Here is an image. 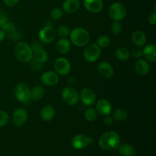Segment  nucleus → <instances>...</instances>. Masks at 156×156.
Listing matches in <instances>:
<instances>
[{"label": "nucleus", "mask_w": 156, "mask_h": 156, "mask_svg": "<svg viewBox=\"0 0 156 156\" xmlns=\"http://www.w3.org/2000/svg\"><path fill=\"white\" fill-rule=\"evenodd\" d=\"M98 145L105 150H114L120 145V137L115 131H108L101 136Z\"/></svg>", "instance_id": "1"}, {"label": "nucleus", "mask_w": 156, "mask_h": 156, "mask_svg": "<svg viewBox=\"0 0 156 156\" xmlns=\"http://www.w3.org/2000/svg\"><path fill=\"white\" fill-rule=\"evenodd\" d=\"M69 38L71 43L78 47H83L88 45L90 41V35L83 27H76L70 31Z\"/></svg>", "instance_id": "2"}, {"label": "nucleus", "mask_w": 156, "mask_h": 156, "mask_svg": "<svg viewBox=\"0 0 156 156\" xmlns=\"http://www.w3.org/2000/svg\"><path fill=\"white\" fill-rule=\"evenodd\" d=\"M15 56L20 62H29L33 59V50L30 45L24 42H18L14 48Z\"/></svg>", "instance_id": "3"}, {"label": "nucleus", "mask_w": 156, "mask_h": 156, "mask_svg": "<svg viewBox=\"0 0 156 156\" xmlns=\"http://www.w3.org/2000/svg\"><path fill=\"white\" fill-rule=\"evenodd\" d=\"M101 54V48L96 44H90L85 46L83 52V57L88 62H94L99 59Z\"/></svg>", "instance_id": "4"}, {"label": "nucleus", "mask_w": 156, "mask_h": 156, "mask_svg": "<svg viewBox=\"0 0 156 156\" xmlns=\"http://www.w3.org/2000/svg\"><path fill=\"white\" fill-rule=\"evenodd\" d=\"M108 15L114 21H120L126 17V9L122 3L114 2L109 7Z\"/></svg>", "instance_id": "5"}, {"label": "nucleus", "mask_w": 156, "mask_h": 156, "mask_svg": "<svg viewBox=\"0 0 156 156\" xmlns=\"http://www.w3.org/2000/svg\"><path fill=\"white\" fill-rule=\"evenodd\" d=\"M62 99L64 103L69 106H74L77 105L79 101V94L77 90L73 87L67 86L62 91Z\"/></svg>", "instance_id": "6"}, {"label": "nucleus", "mask_w": 156, "mask_h": 156, "mask_svg": "<svg viewBox=\"0 0 156 156\" xmlns=\"http://www.w3.org/2000/svg\"><path fill=\"white\" fill-rule=\"evenodd\" d=\"M15 96L18 101L28 104L30 101V88L25 83H19L15 88Z\"/></svg>", "instance_id": "7"}, {"label": "nucleus", "mask_w": 156, "mask_h": 156, "mask_svg": "<svg viewBox=\"0 0 156 156\" xmlns=\"http://www.w3.org/2000/svg\"><path fill=\"white\" fill-rule=\"evenodd\" d=\"M39 41L44 44H50L56 37V31L53 26H44L38 34Z\"/></svg>", "instance_id": "8"}, {"label": "nucleus", "mask_w": 156, "mask_h": 156, "mask_svg": "<svg viewBox=\"0 0 156 156\" xmlns=\"http://www.w3.org/2000/svg\"><path fill=\"white\" fill-rule=\"evenodd\" d=\"M54 69L56 73L60 76H66L71 70L69 61L64 57H59L55 60Z\"/></svg>", "instance_id": "9"}, {"label": "nucleus", "mask_w": 156, "mask_h": 156, "mask_svg": "<svg viewBox=\"0 0 156 156\" xmlns=\"http://www.w3.org/2000/svg\"><path fill=\"white\" fill-rule=\"evenodd\" d=\"M28 114L25 109L18 108L14 111L12 114V123L17 127L22 126L27 122Z\"/></svg>", "instance_id": "10"}, {"label": "nucleus", "mask_w": 156, "mask_h": 156, "mask_svg": "<svg viewBox=\"0 0 156 156\" xmlns=\"http://www.w3.org/2000/svg\"><path fill=\"white\" fill-rule=\"evenodd\" d=\"M79 99L84 105L90 107L96 102V94L91 88H85L80 92Z\"/></svg>", "instance_id": "11"}, {"label": "nucleus", "mask_w": 156, "mask_h": 156, "mask_svg": "<svg viewBox=\"0 0 156 156\" xmlns=\"http://www.w3.org/2000/svg\"><path fill=\"white\" fill-rule=\"evenodd\" d=\"M95 110L98 114L101 116H108L112 112V105L111 102L105 98L98 100L96 103Z\"/></svg>", "instance_id": "12"}, {"label": "nucleus", "mask_w": 156, "mask_h": 156, "mask_svg": "<svg viewBox=\"0 0 156 156\" xmlns=\"http://www.w3.org/2000/svg\"><path fill=\"white\" fill-rule=\"evenodd\" d=\"M91 143V139L85 134H78L72 140V146L76 149H82Z\"/></svg>", "instance_id": "13"}, {"label": "nucleus", "mask_w": 156, "mask_h": 156, "mask_svg": "<svg viewBox=\"0 0 156 156\" xmlns=\"http://www.w3.org/2000/svg\"><path fill=\"white\" fill-rule=\"evenodd\" d=\"M41 82L47 86H54L59 82V75L56 72L47 71L44 73L41 78Z\"/></svg>", "instance_id": "14"}, {"label": "nucleus", "mask_w": 156, "mask_h": 156, "mask_svg": "<svg viewBox=\"0 0 156 156\" xmlns=\"http://www.w3.org/2000/svg\"><path fill=\"white\" fill-rule=\"evenodd\" d=\"M84 7L91 13H99L103 9V0H84Z\"/></svg>", "instance_id": "15"}, {"label": "nucleus", "mask_w": 156, "mask_h": 156, "mask_svg": "<svg viewBox=\"0 0 156 156\" xmlns=\"http://www.w3.org/2000/svg\"><path fill=\"white\" fill-rule=\"evenodd\" d=\"M98 72L102 77L110 79L114 76V69L110 62L107 61H102L98 66Z\"/></svg>", "instance_id": "16"}, {"label": "nucleus", "mask_w": 156, "mask_h": 156, "mask_svg": "<svg viewBox=\"0 0 156 156\" xmlns=\"http://www.w3.org/2000/svg\"><path fill=\"white\" fill-rule=\"evenodd\" d=\"M143 52V56L146 61L150 62H155L156 61V46L153 44H149L145 46Z\"/></svg>", "instance_id": "17"}, {"label": "nucleus", "mask_w": 156, "mask_h": 156, "mask_svg": "<svg viewBox=\"0 0 156 156\" xmlns=\"http://www.w3.org/2000/svg\"><path fill=\"white\" fill-rule=\"evenodd\" d=\"M55 114H56V111L52 105H45L43 107L40 112L41 119L46 122L51 121L54 118Z\"/></svg>", "instance_id": "18"}, {"label": "nucleus", "mask_w": 156, "mask_h": 156, "mask_svg": "<svg viewBox=\"0 0 156 156\" xmlns=\"http://www.w3.org/2000/svg\"><path fill=\"white\" fill-rule=\"evenodd\" d=\"M80 8L79 0H64L62 2V9L65 12L73 14L77 12Z\"/></svg>", "instance_id": "19"}, {"label": "nucleus", "mask_w": 156, "mask_h": 156, "mask_svg": "<svg viewBox=\"0 0 156 156\" xmlns=\"http://www.w3.org/2000/svg\"><path fill=\"white\" fill-rule=\"evenodd\" d=\"M132 41L134 44V45L137 47H143L146 45V34L142 30H136L133 33Z\"/></svg>", "instance_id": "20"}, {"label": "nucleus", "mask_w": 156, "mask_h": 156, "mask_svg": "<svg viewBox=\"0 0 156 156\" xmlns=\"http://www.w3.org/2000/svg\"><path fill=\"white\" fill-rule=\"evenodd\" d=\"M134 68H135V71L136 72L137 74L140 75V76H145V75L148 74L150 70V66H149L148 61H146V59H138L136 62Z\"/></svg>", "instance_id": "21"}, {"label": "nucleus", "mask_w": 156, "mask_h": 156, "mask_svg": "<svg viewBox=\"0 0 156 156\" xmlns=\"http://www.w3.org/2000/svg\"><path fill=\"white\" fill-rule=\"evenodd\" d=\"M57 51L61 54H66L71 50V42L66 38H61L56 43Z\"/></svg>", "instance_id": "22"}, {"label": "nucleus", "mask_w": 156, "mask_h": 156, "mask_svg": "<svg viewBox=\"0 0 156 156\" xmlns=\"http://www.w3.org/2000/svg\"><path fill=\"white\" fill-rule=\"evenodd\" d=\"M45 89L41 85H36L30 89V101H38L44 98Z\"/></svg>", "instance_id": "23"}, {"label": "nucleus", "mask_w": 156, "mask_h": 156, "mask_svg": "<svg viewBox=\"0 0 156 156\" xmlns=\"http://www.w3.org/2000/svg\"><path fill=\"white\" fill-rule=\"evenodd\" d=\"M33 59L42 63H45L49 59L48 53L44 48H40L33 51Z\"/></svg>", "instance_id": "24"}, {"label": "nucleus", "mask_w": 156, "mask_h": 156, "mask_svg": "<svg viewBox=\"0 0 156 156\" xmlns=\"http://www.w3.org/2000/svg\"><path fill=\"white\" fill-rule=\"evenodd\" d=\"M115 56L116 58L118 59L119 61H122V62H125L127 61L129 59L130 56V53H129V50L124 47H119L116 49L115 50Z\"/></svg>", "instance_id": "25"}, {"label": "nucleus", "mask_w": 156, "mask_h": 156, "mask_svg": "<svg viewBox=\"0 0 156 156\" xmlns=\"http://www.w3.org/2000/svg\"><path fill=\"white\" fill-rule=\"evenodd\" d=\"M119 152L122 156H134L136 149L129 144H122L119 146Z\"/></svg>", "instance_id": "26"}, {"label": "nucleus", "mask_w": 156, "mask_h": 156, "mask_svg": "<svg viewBox=\"0 0 156 156\" xmlns=\"http://www.w3.org/2000/svg\"><path fill=\"white\" fill-rule=\"evenodd\" d=\"M113 117L117 121H124L128 117V112L124 108H117L114 111Z\"/></svg>", "instance_id": "27"}, {"label": "nucleus", "mask_w": 156, "mask_h": 156, "mask_svg": "<svg viewBox=\"0 0 156 156\" xmlns=\"http://www.w3.org/2000/svg\"><path fill=\"white\" fill-rule=\"evenodd\" d=\"M96 44L100 48H107L111 44V39H110L109 37L106 36V35H100L98 37Z\"/></svg>", "instance_id": "28"}, {"label": "nucleus", "mask_w": 156, "mask_h": 156, "mask_svg": "<svg viewBox=\"0 0 156 156\" xmlns=\"http://www.w3.org/2000/svg\"><path fill=\"white\" fill-rule=\"evenodd\" d=\"M98 112L96 110L93 108H89L85 111V117L86 120L88 122H94L95 121L98 117Z\"/></svg>", "instance_id": "29"}, {"label": "nucleus", "mask_w": 156, "mask_h": 156, "mask_svg": "<svg viewBox=\"0 0 156 156\" xmlns=\"http://www.w3.org/2000/svg\"><path fill=\"white\" fill-rule=\"evenodd\" d=\"M111 30L114 35L120 34L123 30V25L120 21H114V22L111 25Z\"/></svg>", "instance_id": "30"}, {"label": "nucleus", "mask_w": 156, "mask_h": 156, "mask_svg": "<svg viewBox=\"0 0 156 156\" xmlns=\"http://www.w3.org/2000/svg\"><path fill=\"white\" fill-rule=\"evenodd\" d=\"M56 34L62 38H66L70 34V29L66 25H61L58 27Z\"/></svg>", "instance_id": "31"}, {"label": "nucleus", "mask_w": 156, "mask_h": 156, "mask_svg": "<svg viewBox=\"0 0 156 156\" xmlns=\"http://www.w3.org/2000/svg\"><path fill=\"white\" fill-rule=\"evenodd\" d=\"M0 29L2 30L5 33V34H9L13 32L15 30H16V29H15V24L9 21H8L7 22L5 23V24L0 27Z\"/></svg>", "instance_id": "32"}, {"label": "nucleus", "mask_w": 156, "mask_h": 156, "mask_svg": "<svg viewBox=\"0 0 156 156\" xmlns=\"http://www.w3.org/2000/svg\"><path fill=\"white\" fill-rule=\"evenodd\" d=\"M9 121V116L7 112L0 111V127L6 126Z\"/></svg>", "instance_id": "33"}, {"label": "nucleus", "mask_w": 156, "mask_h": 156, "mask_svg": "<svg viewBox=\"0 0 156 156\" xmlns=\"http://www.w3.org/2000/svg\"><path fill=\"white\" fill-rule=\"evenodd\" d=\"M62 11L60 9H58V8H56V9H53V10L50 12V17L52 18V19L53 20H59L62 18Z\"/></svg>", "instance_id": "34"}, {"label": "nucleus", "mask_w": 156, "mask_h": 156, "mask_svg": "<svg viewBox=\"0 0 156 156\" xmlns=\"http://www.w3.org/2000/svg\"><path fill=\"white\" fill-rule=\"evenodd\" d=\"M30 62L31 68L33 69L34 70H36V71H39V70L42 69L43 66H44V63L38 62V61L35 60V59H32L30 61Z\"/></svg>", "instance_id": "35"}, {"label": "nucleus", "mask_w": 156, "mask_h": 156, "mask_svg": "<svg viewBox=\"0 0 156 156\" xmlns=\"http://www.w3.org/2000/svg\"><path fill=\"white\" fill-rule=\"evenodd\" d=\"M7 35L9 39H11L13 41H18L20 40V38H21V34L17 30H15L13 32H12V33L9 34Z\"/></svg>", "instance_id": "36"}, {"label": "nucleus", "mask_w": 156, "mask_h": 156, "mask_svg": "<svg viewBox=\"0 0 156 156\" xmlns=\"http://www.w3.org/2000/svg\"><path fill=\"white\" fill-rule=\"evenodd\" d=\"M8 21H9V18H8L7 14L4 12H0V27Z\"/></svg>", "instance_id": "37"}, {"label": "nucleus", "mask_w": 156, "mask_h": 156, "mask_svg": "<svg viewBox=\"0 0 156 156\" xmlns=\"http://www.w3.org/2000/svg\"><path fill=\"white\" fill-rule=\"evenodd\" d=\"M30 47H31L32 50H37V49H40V48H43V46H42V44H41V42L40 41H34L33 43L31 44V45H30Z\"/></svg>", "instance_id": "38"}, {"label": "nucleus", "mask_w": 156, "mask_h": 156, "mask_svg": "<svg viewBox=\"0 0 156 156\" xmlns=\"http://www.w3.org/2000/svg\"><path fill=\"white\" fill-rule=\"evenodd\" d=\"M132 55L136 59H140L143 56V52L140 49H134L132 51Z\"/></svg>", "instance_id": "39"}, {"label": "nucleus", "mask_w": 156, "mask_h": 156, "mask_svg": "<svg viewBox=\"0 0 156 156\" xmlns=\"http://www.w3.org/2000/svg\"><path fill=\"white\" fill-rule=\"evenodd\" d=\"M148 22H149V24L151 25H155L156 24V13L154 12V13L151 14L150 15L148 18Z\"/></svg>", "instance_id": "40"}, {"label": "nucleus", "mask_w": 156, "mask_h": 156, "mask_svg": "<svg viewBox=\"0 0 156 156\" xmlns=\"http://www.w3.org/2000/svg\"><path fill=\"white\" fill-rule=\"evenodd\" d=\"M5 4L9 7H12V6L16 5L18 3L19 0H3Z\"/></svg>", "instance_id": "41"}, {"label": "nucleus", "mask_w": 156, "mask_h": 156, "mask_svg": "<svg viewBox=\"0 0 156 156\" xmlns=\"http://www.w3.org/2000/svg\"><path fill=\"white\" fill-rule=\"evenodd\" d=\"M104 123L105 126H111L113 124V118L111 117L108 116H105V118L104 120Z\"/></svg>", "instance_id": "42"}, {"label": "nucleus", "mask_w": 156, "mask_h": 156, "mask_svg": "<svg viewBox=\"0 0 156 156\" xmlns=\"http://www.w3.org/2000/svg\"><path fill=\"white\" fill-rule=\"evenodd\" d=\"M5 35H6L5 33L2 30H1V29H0V42L4 40V38L5 37Z\"/></svg>", "instance_id": "43"}]
</instances>
